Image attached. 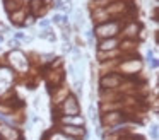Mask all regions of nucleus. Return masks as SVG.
<instances>
[{"label":"nucleus","instance_id":"nucleus-1","mask_svg":"<svg viewBox=\"0 0 159 140\" xmlns=\"http://www.w3.org/2000/svg\"><path fill=\"white\" fill-rule=\"evenodd\" d=\"M9 58H11V61H12V65H14L16 70H19V72L28 70V58H26V55L22 53V51L14 50L11 55H9Z\"/></svg>","mask_w":159,"mask_h":140},{"label":"nucleus","instance_id":"nucleus-2","mask_svg":"<svg viewBox=\"0 0 159 140\" xmlns=\"http://www.w3.org/2000/svg\"><path fill=\"white\" fill-rule=\"evenodd\" d=\"M62 111L65 113V115H69V116H75L77 113H79V104H77V99L74 97V96H69V97L63 101Z\"/></svg>","mask_w":159,"mask_h":140},{"label":"nucleus","instance_id":"nucleus-3","mask_svg":"<svg viewBox=\"0 0 159 140\" xmlns=\"http://www.w3.org/2000/svg\"><path fill=\"white\" fill-rule=\"evenodd\" d=\"M11 82H12V70L2 67L0 68V94H4L11 87Z\"/></svg>","mask_w":159,"mask_h":140},{"label":"nucleus","instance_id":"nucleus-4","mask_svg":"<svg viewBox=\"0 0 159 140\" xmlns=\"http://www.w3.org/2000/svg\"><path fill=\"white\" fill-rule=\"evenodd\" d=\"M116 31H118V24L116 22L103 24V26L96 27V34H99V36H113V34H116Z\"/></svg>","mask_w":159,"mask_h":140},{"label":"nucleus","instance_id":"nucleus-5","mask_svg":"<svg viewBox=\"0 0 159 140\" xmlns=\"http://www.w3.org/2000/svg\"><path fill=\"white\" fill-rule=\"evenodd\" d=\"M120 82H121L120 75H106V77L101 80V85H103V87H116Z\"/></svg>","mask_w":159,"mask_h":140},{"label":"nucleus","instance_id":"nucleus-6","mask_svg":"<svg viewBox=\"0 0 159 140\" xmlns=\"http://www.w3.org/2000/svg\"><path fill=\"white\" fill-rule=\"evenodd\" d=\"M121 120H123L121 113H108V115L103 118V123H104V125H115V126H116Z\"/></svg>","mask_w":159,"mask_h":140},{"label":"nucleus","instance_id":"nucleus-7","mask_svg":"<svg viewBox=\"0 0 159 140\" xmlns=\"http://www.w3.org/2000/svg\"><path fill=\"white\" fill-rule=\"evenodd\" d=\"M63 123H72L75 126H84V118H79V116H63L62 118Z\"/></svg>","mask_w":159,"mask_h":140},{"label":"nucleus","instance_id":"nucleus-8","mask_svg":"<svg viewBox=\"0 0 159 140\" xmlns=\"http://www.w3.org/2000/svg\"><path fill=\"white\" fill-rule=\"evenodd\" d=\"M63 132L70 133V135H82L84 128H79V126H63Z\"/></svg>","mask_w":159,"mask_h":140},{"label":"nucleus","instance_id":"nucleus-9","mask_svg":"<svg viewBox=\"0 0 159 140\" xmlns=\"http://www.w3.org/2000/svg\"><path fill=\"white\" fill-rule=\"evenodd\" d=\"M115 44H116L115 39H108V41H103V43L99 44V48L101 50H111V48H115Z\"/></svg>","mask_w":159,"mask_h":140},{"label":"nucleus","instance_id":"nucleus-10","mask_svg":"<svg viewBox=\"0 0 159 140\" xmlns=\"http://www.w3.org/2000/svg\"><path fill=\"white\" fill-rule=\"evenodd\" d=\"M147 61H149V65H151V68H156V67H157V60L152 56L151 51H147Z\"/></svg>","mask_w":159,"mask_h":140},{"label":"nucleus","instance_id":"nucleus-11","mask_svg":"<svg viewBox=\"0 0 159 140\" xmlns=\"http://www.w3.org/2000/svg\"><path fill=\"white\" fill-rule=\"evenodd\" d=\"M53 20H55L57 24H60V26H65V24H67V17L65 16H55V17H53Z\"/></svg>","mask_w":159,"mask_h":140},{"label":"nucleus","instance_id":"nucleus-12","mask_svg":"<svg viewBox=\"0 0 159 140\" xmlns=\"http://www.w3.org/2000/svg\"><path fill=\"white\" fill-rule=\"evenodd\" d=\"M52 140H72V138L67 137V135H63V133H57V135H53Z\"/></svg>","mask_w":159,"mask_h":140},{"label":"nucleus","instance_id":"nucleus-13","mask_svg":"<svg viewBox=\"0 0 159 140\" xmlns=\"http://www.w3.org/2000/svg\"><path fill=\"white\" fill-rule=\"evenodd\" d=\"M89 118L93 120V121H96V109H94V104L89 106Z\"/></svg>","mask_w":159,"mask_h":140},{"label":"nucleus","instance_id":"nucleus-14","mask_svg":"<svg viewBox=\"0 0 159 140\" xmlns=\"http://www.w3.org/2000/svg\"><path fill=\"white\" fill-rule=\"evenodd\" d=\"M135 29H137V26H135V24H132V26L128 27V29L125 31V33H127L128 36H134V34H135Z\"/></svg>","mask_w":159,"mask_h":140},{"label":"nucleus","instance_id":"nucleus-15","mask_svg":"<svg viewBox=\"0 0 159 140\" xmlns=\"http://www.w3.org/2000/svg\"><path fill=\"white\" fill-rule=\"evenodd\" d=\"M151 135H152V138H157V126H152V130H151Z\"/></svg>","mask_w":159,"mask_h":140},{"label":"nucleus","instance_id":"nucleus-16","mask_svg":"<svg viewBox=\"0 0 159 140\" xmlns=\"http://www.w3.org/2000/svg\"><path fill=\"white\" fill-rule=\"evenodd\" d=\"M24 24H26V26H29V24H33V16H29V17H26V20H24Z\"/></svg>","mask_w":159,"mask_h":140},{"label":"nucleus","instance_id":"nucleus-17","mask_svg":"<svg viewBox=\"0 0 159 140\" xmlns=\"http://www.w3.org/2000/svg\"><path fill=\"white\" fill-rule=\"evenodd\" d=\"M41 26H43V27H48L50 22H48V20H41Z\"/></svg>","mask_w":159,"mask_h":140},{"label":"nucleus","instance_id":"nucleus-18","mask_svg":"<svg viewBox=\"0 0 159 140\" xmlns=\"http://www.w3.org/2000/svg\"><path fill=\"white\" fill-rule=\"evenodd\" d=\"M0 31H7V27H5L4 24H0Z\"/></svg>","mask_w":159,"mask_h":140},{"label":"nucleus","instance_id":"nucleus-19","mask_svg":"<svg viewBox=\"0 0 159 140\" xmlns=\"http://www.w3.org/2000/svg\"><path fill=\"white\" fill-rule=\"evenodd\" d=\"M2 41H4V36H0V43H2Z\"/></svg>","mask_w":159,"mask_h":140}]
</instances>
